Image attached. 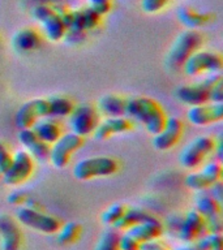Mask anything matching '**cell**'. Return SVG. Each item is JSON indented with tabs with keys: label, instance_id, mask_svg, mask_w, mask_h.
<instances>
[{
	"label": "cell",
	"instance_id": "3",
	"mask_svg": "<svg viewBox=\"0 0 223 250\" xmlns=\"http://www.w3.org/2000/svg\"><path fill=\"white\" fill-rule=\"evenodd\" d=\"M119 164L113 158L110 156H91L78 160L73 167V177L80 181L106 177L116 173Z\"/></svg>",
	"mask_w": 223,
	"mask_h": 250
},
{
	"label": "cell",
	"instance_id": "17",
	"mask_svg": "<svg viewBox=\"0 0 223 250\" xmlns=\"http://www.w3.org/2000/svg\"><path fill=\"white\" fill-rule=\"evenodd\" d=\"M205 233L207 232L202 216L196 210L188 211L181 219L179 229H178V236H179L180 241L195 242Z\"/></svg>",
	"mask_w": 223,
	"mask_h": 250
},
{
	"label": "cell",
	"instance_id": "9",
	"mask_svg": "<svg viewBox=\"0 0 223 250\" xmlns=\"http://www.w3.org/2000/svg\"><path fill=\"white\" fill-rule=\"evenodd\" d=\"M84 145V137L74 133H63L50 146L48 160L55 168H64L69 163L70 158Z\"/></svg>",
	"mask_w": 223,
	"mask_h": 250
},
{
	"label": "cell",
	"instance_id": "23",
	"mask_svg": "<svg viewBox=\"0 0 223 250\" xmlns=\"http://www.w3.org/2000/svg\"><path fill=\"white\" fill-rule=\"evenodd\" d=\"M102 16H99L93 8L89 5L77 11H72V22L69 27L70 30L85 31L88 33L89 30H93L101 22Z\"/></svg>",
	"mask_w": 223,
	"mask_h": 250
},
{
	"label": "cell",
	"instance_id": "33",
	"mask_svg": "<svg viewBox=\"0 0 223 250\" xmlns=\"http://www.w3.org/2000/svg\"><path fill=\"white\" fill-rule=\"evenodd\" d=\"M168 0H141V8L146 13H156L167 5Z\"/></svg>",
	"mask_w": 223,
	"mask_h": 250
},
{
	"label": "cell",
	"instance_id": "2",
	"mask_svg": "<svg viewBox=\"0 0 223 250\" xmlns=\"http://www.w3.org/2000/svg\"><path fill=\"white\" fill-rule=\"evenodd\" d=\"M202 35L197 30H187L181 31L175 38L172 43L171 48L168 51L167 58H166V64L171 70H178L183 68V64L185 62L189 56L193 52L201 48L202 46Z\"/></svg>",
	"mask_w": 223,
	"mask_h": 250
},
{
	"label": "cell",
	"instance_id": "1",
	"mask_svg": "<svg viewBox=\"0 0 223 250\" xmlns=\"http://www.w3.org/2000/svg\"><path fill=\"white\" fill-rule=\"evenodd\" d=\"M124 116L141 123L152 136L156 134L163 128L166 119H167L162 105L156 101L148 97L127 99Z\"/></svg>",
	"mask_w": 223,
	"mask_h": 250
},
{
	"label": "cell",
	"instance_id": "34",
	"mask_svg": "<svg viewBox=\"0 0 223 250\" xmlns=\"http://www.w3.org/2000/svg\"><path fill=\"white\" fill-rule=\"evenodd\" d=\"M29 199V194L23 190H13L7 197V202L12 206H25Z\"/></svg>",
	"mask_w": 223,
	"mask_h": 250
},
{
	"label": "cell",
	"instance_id": "20",
	"mask_svg": "<svg viewBox=\"0 0 223 250\" xmlns=\"http://www.w3.org/2000/svg\"><path fill=\"white\" fill-rule=\"evenodd\" d=\"M133 128V123L131 119L125 116H110L105 120L98 123L97 128L94 129L93 137L98 141L107 140L115 134L129 132Z\"/></svg>",
	"mask_w": 223,
	"mask_h": 250
},
{
	"label": "cell",
	"instance_id": "14",
	"mask_svg": "<svg viewBox=\"0 0 223 250\" xmlns=\"http://www.w3.org/2000/svg\"><path fill=\"white\" fill-rule=\"evenodd\" d=\"M48 117V101L45 98H35L25 102L16 113V125L20 129L31 128L35 121Z\"/></svg>",
	"mask_w": 223,
	"mask_h": 250
},
{
	"label": "cell",
	"instance_id": "31",
	"mask_svg": "<svg viewBox=\"0 0 223 250\" xmlns=\"http://www.w3.org/2000/svg\"><path fill=\"white\" fill-rule=\"evenodd\" d=\"M125 210H127V206L123 205V203H112L107 208H105V211L101 214V222L103 226L106 227H112L115 223L119 220V219L124 215Z\"/></svg>",
	"mask_w": 223,
	"mask_h": 250
},
{
	"label": "cell",
	"instance_id": "32",
	"mask_svg": "<svg viewBox=\"0 0 223 250\" xmlns=\"http://www.w3.org/2000/svg\"><path fill=\"white\" fill-rule=\"evenodd\" d=\"M200 250H223L222 233H205L197 240Z\"/></svg>",
	"mask_w": 223,
	"mask_h": 250
},
{
	"label": "cell",
	"instance_id": "37",
	"mask_svg": "<svg viewBox=\"0 0 223 250\" xmlns=\"http://www.w3.org/2000/svg\"><path fill=\"white\" fill-rule=\"evenodd\" d=\"M12 162V154L9 152L8 147L3 142H0V173L3 176V173L8 169V167L11 166Z\"/></svg>",
	"mask_w": 223,
	"mask_h": 250
},
{
	"label": "cell",
	"instance_id": "7",
	"mask_svg": "<svg viewBox=\"0 0 223 250\" xmlns=\"http://www.w3.org/2000/svg\"><path fill=\"white\" fill-rule=\"evenodd\" d=\"M222 68V56L218 52H213V51L197 50L183 64V70L187 76H199L202 73H221Z\"/></svg>",
	"mask_w": 223,
	"mask_h": 250
},
{
	"label": "cell",
	"instance_id": "30",
	"mask_svg": "<svg viewBox=\"0 0 223 250\" xmlns=\"http://www.w3.org/2000/svg\"><path fill=\"white\" fill-rule=\"evenodd\" d=\"M119 238H120V230L115 229L112 227H109L101 234L94 250H120Z\"/></svg>",
	"mask_w": 223,
	"mask_h": 250
},
{
	"label": "cell",
	"instance_id": "35",
	"mask_svg": "<svg viewBox=\"0 0 223 250\" xmlns=\"http://www.w3.org/2000/svg\"><path fill=\"white\" fill-rule=\"evenodd\" d=\"M119 248L120 250H140L141 244L137 241L136 238H133L132 236H129L128 233L120 234L119 238Z\"/></svg>",
	"mask_w": 223,
	"mask_h": 250
},
{
	"label": "cell",
	"instance_id": "15",
	"mask_svg": "<svg viewBox=\"0 0 223 250\" xmlns=\"http://www.w3.org/2000/svg\"><path fill=\"white\" fill-rule=\"evenodd\" d=\"M183 129V121L179 117L167 116L163 128L153 136V146L159 151L170 150L180 141Z\"/></svg>",
	"mask_w": 223,
	"mask_h": 250
},
{
	"label": "cell",
	"instance_id": "25",
	"mask_svg": "<svg viewBox=\"0 0 223 250\" xmlns=\"http://www.w3.org/2000/svg\"><path fill=\"white\" fill-rule=\"evenodd\" d=\"M30 129L41 140L45 141L48 145L54 144L55 141L63 134L62 126L56 121L51 120L48 117H43V119L37 120L34 124L31 125Z\"/></svg>",
	"mask_w": 223,
	"mask_h": 250
},
{
	"label": "cell",
	"instance_id": "13",
	"mask_svg": "<svg viewBox=\"0 0 223 250\" xmlns=\"http://www.w3.org/2000/svg\"><path fill=\"white\" fill-rule=\"evenodd\" d=\"M222 166L218 162H209L200 171L192 172L185 177V187L196 191H205L221 180Z\"/></svg>",
	"mask_w": 223,
	"mask_h": 250
},
{
	"label": "cell",
	"instance_id": "16",
	"mask_svg": "<svg viewBox=\"0 0 223 250\" xmlns=\"http://www.w3.org/2000/svg\"><path fill=\"white\" fill-rule=\"evenodd\" d=\"M187 119L196 126H205L218 123L223 119V103L191 105L187 111Z\"/></svg>",
	"mask_w": 223,
	"mask_h": 250
},
{
	"label": "cell",
	"instance_id": "22",
	"mask_svg": "<svg viewBox=\"0 0 223 250\" xmlns=\"http://www.w3.org/2000/svg\"><path fill=\"white\" fill-rule=\"evenodd\" d=\"M11 43L12 47L17 52H33L41 46L42 37L34 29L23 27V29H20L12 35Z\"/></svg>",
	"mask_w": 223,
	"mask_h": 250
},
{
	"label": "cell",
	"instance_id": "4",
	"mask_svg": "<svg viewBox=\"0 0 223 250\" xmlns=\"http://www.w3.org/2000/svg\"><path fill=\"white\" fill-rule=\"evenodd\" d=\"M222 73L207 74L203 80L196 82V83L180 86L179 89L176 90L175 95L180 102H183V103L189 105L211 103V90H213V87H214L218 82L222 81Z\"/></svg>",
	"mask_w": 223,
	"mask_h": 250
},
{
	"label": "cell",
	"instance_id": "39",
	"mask_svg": "<svg viewBox=\"0 0 223 250\" xmlns=\"http://www.w3.org/2000/svg\"><path fill=\"white\" fill-rule=\"evenodd\" d=\"M174 250H200V249L197 248L196 244H193V242H184L183 245L178 246V248H175Z\"/></svg>",
	"mask_w": 223,
	"mask_h": 250
},
{
	"label": "cell",
	"instance_id": "36",
	"mask_svg": "<svg viewBox=\"0 0 223 250\" xmlns=\"http://www.w3.org/2000/svg\"><path fill=\"white\" fill-rule=\"evenodd\" d=\"M88 3H89V7L93 8L98 15L105 16L111 9L112 0H88Z\"/></svg>",
	"mask_w": 223,
	"mask_h": 250
},
{
	"label": "cell",
	"instance_id": "19",
	"mask_svg": "<svg viewBox=\"0 0 223 250\" xmlns=\"http://www.w3.org/2000/svg\"><path fill=\"white\" fill-rule=\"evenodd\" d=\"M20 144L25 147V151L38 162H46L50 156V146L42 141L37 134H35L30 128L20 129L19 133Z\"/></svg>",
	"mask_w": 223,
	"mask_h": 250
},
{
	"label": "cell",
	"instance_id": "12",
	"mask_svg": "<svg viewBox=\"0 0 223 250\" xmlns=\"http://www.w3.org/2000/svg\"><path fill=\"white\" fill-rule=\"evenodd\" d=\"M70 132L77 136L86 137L93 134L99 123V112L91 104L74 105L69 116Z\"/></svg>",
	"mask_w": 223,
	"mask_h": 250
},
{
	"label": "cell",
	"instance_id": "26",
	"mask_svg": "<svg viewBox=\"0 0 223 250\" xmlns=\"http://www.w3.org/2000/svg\"><path fill=\"white\" fill-rule=\"evenodd\" d=\"M125 101L124 98L107 94L98 101L97 109L99 113H103L106 117L110 116H124L125 109Z\"/></svg>",
	"mask_w": 223,
	"mask_h": 250
},
{
	"label": "cell",
	"instance_id": "10",
	"mask_svg": "<svg viewBox=\"0 0 223 250\" xmlns=\"http://www.w3.org/2000/svg\"><path fill=\"white\" fill-rule=\"evenodd\" d=\"M31 15L39 22L42 27L43 35L51 42L62 41L66 34L67 27L63 23L62 19L55 13L54 8H51L47 4H39L33 8Z\"/></svg>",
	"mask_w": 223,
	"mask_h": 250
},
{
	"label": "cell",
	"instance_id": "27",
	"mask_svg": "<svg viewBox=\"0 0 223 250\" xmlns=\"http://www.w3.org/2000/svg\"><path fill=\"white\" fill-rule=\"evenodd\" d=\"M150 218H153V215L141 207H127L124 215L113 224L112 228L117 230H127L131 227L145 222Z\"/></svg>",
	"mask_w": 223,
	"mask_h": 250
},
{
	"label": "cell",
	"instance_id": "18",
	"mask_svg": "<svg viewBox=\"0 0 223 250\" xmlns=\"http://www.w3.org/2000/svg\"><path fill=\"white\" fill-rule=\"evenodd\" d=\"M22 233L17 220L8 214H0V248L1 250H20Z\"/></svg>",
	"mask_w": 223,
	"mask_h": 250
},
{
	"label": "cell",
	"instance_id": "5",
	"mask_svg": "<svg viewBox=\"0 0 223 250\" xmlns=\"http://www.w3.org/2000/svg\"><path fill=\"white\" fill-rule=\"evenodd\" d=\"M16 220L30 229L45 234H55L62 226V223L58 218L46 214L45 211L34 210V208L26 206H21L17 210Z\"/></svg>",
	"mask_w": 223,
	"mask_h": 250
},
{
	"label": "cell",
	"instance_id": "21",
	"mask_svg": "<svg viewBox=\"0 0 223 250\" xmlns=\"http://www.w3.org/2000/svg\"><path fill=\"white\" fill-rule=\"evenodd\" d=\"M124 232L128 233L129 236H132L133 238H136L140 244H144V242L158 240L163 233V226L156 216H153L145 222H141L136 226L131 227Z\"/></svg>",
	"mask_w": 223,
	"mask_h": 250
},
{
	"label": "cell",
	"instance_id": "38",
	"mask_svg": "<svg viewBox=\"0 0 223 250\" xmlns=\"http://www.w3.org/2000/svg\"><path fill=\"white\" fill-rule=\"evenodd\" d=\"M140 250H168L166 246L159 242L158 240H154V241H148L141 244Z\"/></svg>",
	"mask_w": 223,
	"mask_h": 250
},
{
	"label": "cell",
	"instance_id": "8",
	"mask_svg": "<svg viewBox=\"0 0 223 250\" xmlns=\"http://www.w3.org/2000/svg\"><path fill=\"white\" fill-rule=\"evenodd\" d=\"M215 141L209 136H200L189 142L179 155L180 164L187 169L201 167L203 160L215 150Z\"/></svg>",
	"mask_w": 223,
	"mask_h": 250
},
{
	"label": "cell",
	"instance_id": "11",
	"mask_svg": "<svg viewBox=\"0 0 223 250\" xmlns=\"http://www.w3.org/2000/svg\"><path fill=\"white\" fill-rule=\"evenodd\" d=\"M34 171V159L25 150H19L12 155L11 166L3 173L1 179L8 187H19L25 183Z\"/></svg>",
	"mask_w": 223,
	"mask_h": 250
},
{
	"label": "cell",
	"instance_id": "40",
	"mask_svg": "<svg viewBox=\"0 0 223 250\" xmlns=\"http://www.w3.org/2000/svg\"><path fill=\"white\" fill-rule=\"evenodd\" d=\"M0 177H1V173H0Z\"/></svg>",
	"mask_w": 223,
	"mask_h": 250
},
{
	"label": "cell",
	"instance_id": "24",
	"mask_svg": "<svg viewBox=\"0 0 223 250\" xmlns=\"http://www.w3.org/2000/svg\"><path fill=\"white\" fill-rule=\"evenodd\" d=\"M178 19H179L180 23L184 25L187 29L196 30V29H200V27L211 22L213 16L210 13H206V12L196 11L193 8L183 7L178 11Z\"/></svg>",
	"mask_w": 223,
	"mask_h": 250
},
{
	"label": "cell",
	"instance_id": "6",
	"mask_svg": "<svg viewBox=\"0 0 223 250\" xmlns=\"http://www.w3.org/2000/svg\"><path fill=\"white\" fill-rule=\"evenodd\" d=\"M195 210L205 220L207 233H222V203L213 198L206 190L199 191L195 199Z\"/></svg>",
	"mask_w": 223,
	"mask_h": 250
},
{
	"label": "cell",
	"instance_id": "28",
	"mask_svg": "<svg viewBox=\"0 0 223 250\" xmlns=\"http://www.w3.org/2000/svg\"><path fill=\"white\" fill-rule=\"evenodd\" d=\"M82 234V226L77 222H68L60 226L56 232V241L60 245H70L80 240Z\"/></svg>",
	"mask_w": 223,
	"mask_h": 250
},
{
	"label": "cell",
	"instance_id": "29",
	"mask_svg": "<svg viewBox=\"0 0 223 250\" xmlns=\"http://www.w3.org/2000/svg\"><path fill=\"white\" fill-rule=\"evenodd\" d=\"M48 101V117H66L69 116L73 111L74 104L69 98L67 97H51Z\"/></svg>",
	"mask_w": 223,
	"mask_h": 250
}]
</instances>
